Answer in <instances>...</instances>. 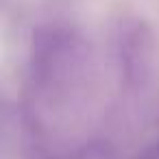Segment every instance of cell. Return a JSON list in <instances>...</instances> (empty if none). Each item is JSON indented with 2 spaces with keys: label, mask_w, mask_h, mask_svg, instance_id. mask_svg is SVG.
<instances>
[{
  "label": "cell",
  "mask_w": 159,
  "mask_h": 159,
  "mask_svg": "<svg viewBox=\"0 0 159 159\" xmlns=\"http://www.w3.org/2000/svg\"><path fill=\"white\" fill-rule=\"evenodd\" d=\"M118 68L129 89H142L155 66V33L144 18H126L116 35Z\"/></svg>",
  "instance_id": "1"
},
{
  "label": "cell",
  "mask_w": 159,
  "mask_h": 159,
  "mask_svg": "<svg viewBox=\"0 0 159 159\" xmlns=\"http://www.w3.org/2000/svg\"><path fill=\"white\" fill-rule=\"evenodd\" d=\"M133 159H159V139L157 142H150L142 152H137Z\"/></svg>",
  "instance_id": "2"
}]
</instances>
